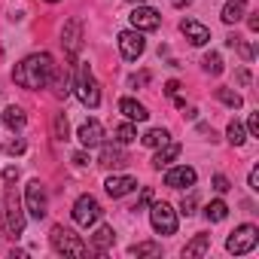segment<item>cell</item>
Instances as JSON below:
<instances>
[{
	"label": "cell",
	"instance_id": "1",
	"mask_svg": "<svg viewBox=\"0 0 259 259\" xmlns=\"http://www.w3.org/2000/svg\"><path fill=\"white\" fill-rule=\"evenodd\" d=\"M52 73H55L52 55H49V52H34V55L22 58V61L16 64L13 79H16V85L37 92V89H46V85L52 82Z\"/></svg>",
	"mask_w": 259,
	"mask_h": 259
},
{
	"label": "cell",
	"instance_id": "2",
	"mask_svg": "<svg viewBox=\"0 0 259 259\" xmlns=\"http://www.w3.org/2000/svg\"><path fill=\"white\" fill-rule=\"evenodd\" d=\"M73 64H76V73H73V92H76V98L82 101V107L95 110V107L101 104V85H98V79H95L89 61H73Z\"/></svg>",
	"mask_w": 259,
	"mask_h": 259
},
{
	"label": "cell",
	"instance_id": "3",
	"mask_svg": "<svg viewBox=\"0 0 259 259\" xmlns=\"http://www.w3.org/2000/svg\"><path fill=\"white\" fill-rule=\"evenodd\" d=\"M49 244H52V250L58 256H89V244L79 235H73L70 229H64V226H52Z\"/></svg>",
	"mask_w": 259,
	"mask_h": 259
},
{
	"label": "cell",
	"instance_id": "4",
	"mask_svg": "<svg viewBox=\"0 0 259 259\" xmlns=\"http://www.w3.org/2000/svg\"><path fill=\"white\" fill-rule=\"evenodd\" d=\"M256 244H259V229H256L253 223L238 226V229L226 238V250H229V253H235V256L253 253V250H256Z\"/></svg>",
	"mask_w": 259,
	"mask_h": 259
},
{
	"label": "cell",
	"instance_id": "5",
	"mask_svg": "<svg viewBox=\"0 0 259 259\" xmlns=\"http://www.w3.org/2000/svg\"><path fill=\"white\" fill-rule=\"evenodd\" d=\"M25 210L34 217V220H43L46 213H49V195H46V186H43V180H28V186H25Z\"/></svg>",
	"mask_w": 259,
	"mask_h": 259
},
{
	"label": "cell",
	"instance_id": "6",
	"mask_svg": "<svg viewBox=\"0 0 259 259\" xmlns=\"http://www.w3.org/2000/svg\"><path fill=\"white\" fill-rule=\"evenodd\" d=\"M25 210H22V201H19V195H16V189H10L7 192V204H4V229L13 235V238H19L22 232H25Z\"/></svg>",
	"mask_w": 259,
	"mask_h": 259
},
{
	"label": "cell",
	"instance_id": "7",
	"mask_svg": "<svg viewBox=\"0 0 259 259\" xmlns=\"http://www.w3.org/2000/svg\"><path fill=\"white\" fill-rule=\"evenodd\" d=\"M101 204H98V198L95 195H79L76 201H73V223L76 226H82V229H89V226H95L98 220H101Z\"/></svg>",
	"mask_w": 259,
	"mask_h": 259
},
{
	"label": "cell",
	"instance_id": "8",
	"mask_svg": "<svg viewBox=\"0 0 259 259\" xmlns=\"http://www.w3.org/2000/svg\"><path fill=\"white\" fill-rule=\"evenodd\" d=\"M150 223L159 235H174L177 232V210L168 201H156L150 207Z\"/></svg>",
	"mask_w": 259,
	"mask_h": 259
},
{
	"label": "cell",
	"instance_id": "9",
	"mask_svg": "<svg viewBox=\"0 0 259 259\" xmlns=\"http://www.w3.org/2000/svg\"><path fill=\"white\" fill-rule=\"evenodd\" d=\"M116 43H119V52H122L125 61H138V58L147 52V40H144V34L135 31V28H132V31H122Z\"/></svg>",
	"mask_w": 259,
	"mask_h": 259
},
{
	"label": "cell",
	"instance_id": "10",
	"mask_svg": "<svg viewBox=\"0 0 259 259\" xmlns=\"http://www.w3.org/2000/svg\"><path fill=\"white\" fill-rule=\"evenodd\" d=\"M61 46H64V55H67L70 61H76V55H79V49H82V22H79V19H70V22L64 25V31H61Z\"/></svg>",
	"mask_w": 259,
	"mask_h": 259
},
{
	"label": "cell",
	"instance_id": "11",
	"mask_svg": "<svg viewBox=\"0 0 259 259\" xmlns=\"http://www.w3.org/2000/svg\"><path fill=\"white\" fill-rule=\"evenodd\" d=\"M128 19H132V28H135V31H141V34L156 31V28L162 25V13H159V10H153V7H144V4H138V7H135V13L128 16Z\"/></svg>",
	"mask_w": 259,
	"mask_h": 259
},
{
	"label": "cell",
	"instance_id": "12",
	"mask_svg": "<svg viewBox=\"0 0 259 259\" xmlns=\"http://www.w3.org/2000/svg\"><path fill=\"white\" fill-rule=\"evenodd\" d=\"M195 180H198V174L189 165H174V168L168 165V171H165V186H171V189H192Z\"/></svg>",
	"mask_w": 259,
	"mask_h": 259
},
{
	"label": "cell",
	"instance_id": "13",
	"mask_svg": "<svg viewBox=\"0 0 259 259\" xmlns=\"http://www.w3.org/2000/svg\"><path fill=\"white\" fill-rule=\"evenodd\" d=\"M104 189H107L110 198H122V195H128V192L138 189V180L132 174H113V177L104 180Z\"/></svg>",
	"mask_w": 259,
	"mask_h": 259
},
{
	"label": "cell",
	"instance_id": "14",
	"mask_svg": "<svg viewBox=\"0 0 259 259\" xmlns=\"http://www.w3.org/2000/svg\"><path fill=\"white\" fill-rule=\"evenodd\" d=\"M76 138H79V144H82L85 150L101 147V144H104V125H101L98 119H89V122H82V125H79Z\"/></svg>",
	"mask_w": 259,
	"mask_h": 259
},
{
	"label": "cell",
	"instance_id": "15",
	"mask_svg": "<svg viewBox=\"0 0 259 259\" xmlns=\"http://www.w3.org/2000/svg\"><path fill=\"white\" fill-rule=\"evenodd\" d=\"M180 31H183V37H186L192 46H207V43H210V31H207L198 19H183V22H180Z\"/></svg>",
	"mask_w": 259,
	"mask_h": 259
},
{
	"label": "cell",
	"instance_id": "16",
	"mask_svg": "<svg viewBox=\"0 0 259 259\" xmlns=\"http://www.w3.org/2000/svg\"><path fill=\"white\" fill-rule=\"evenodd\" d=\"M98 165H104V168H122V165H128V156H125L122 144H101Z\"/></svg>",
	"mask_w": 259,
	"mask_h": 259
},
{
	"label": "cell",
	"instance_id": "17",
	"mask_svg": "<svg viewBox=\"0 0 259 259\" xmlns=\"http://www.w3.org/2000/svg\"><path fill=\"white\" fill-rule=\"evenodd\" d=\"M177 159H180V144L168 141V144L156 147V156H153V168H156V171H162V168H168V165H171V162H177Z\"/></svg>",
	"mask_w": 259,
	"mask_h": 259
},
{
	"label": "cell",
	"instance_id": "18",
	"mask_svg": "<svg viewBox=\"0 0 259 259\" xmlns=\"http://www.w3.org/2000/svg\"><path fill=\"white\" fill-rule=\"evenodd\" d=\"M119 113H122L128 122H147V119H150L147 107H144L141 101H135V98H122V101H119Z\"/></svg>",
	"mask_w": 259,
	"mask_h": 259
},
{
	"label": "cell",
	"instance_id": "19",
	"mask_svg": "<svg viewBox=\"0 0 259 259\" xmlns=\"http://www.w3.org/2000/svg\"><path fill=\"white\" fill-rule=\"evenodd\" d=\"M113 241H116L113 226H98L95 235H92V250H95V253H107V250L113 247Z\"/></svg>",
	"mask_w": 259,
	"mask_h": 259
},
{
	"label": "cell",
	"instance_id": "20",
	"mask_svg": "<svg viewBox=\"0 0 259 259\" xmlns=\"http://www.w3.org/2000/svg\"><path fill=\"white\" fill-rule=\"evenodd\" d=\"M207 250H210V235H207V232H198V235L183 247V256H186V259H198V256H204Z\"/></svg>",
	"mask_w": 259,
	"mask_h": 259
},
{
	"label": "cell",
	"instance_id": "21",
	"mask_svg": "<svg viewBox=\"0 0 259 259\" xmlns=\"http://www.w3.org/2000/svg\"><path fill=\"white\" fill-rule=\"evenodd\" d=\"M0 119H4L7 122V128H10V132H22V128H25V122H28V116H25V110L22 107H7L4 113H0Z\"/></svg>",
	"mask_w": 259,
	"mask_h": 259
},
{
	"label": "cell",
	"instance_id": "22",
	"mask_svg": "<svg viewBox=\"0 0 259 259\" xmlns=\"http://www.w3.org/2000/svg\"><path fill=\"white\" fill-rule=\"evenodd\" d=\"M244 16H247V0H229L223 7V22L226 25H238Z\"/></svg>",
	"mask_w": 259,
	"mask_h": 259
},
{
	"label": "cell",
	"instance_id": "23",
	"mask_svg": "<svg viewBox=\"0 0 259 259\" xmlns=\"http://www.w3.org/2000/svg\"><path fill=\"white\" fill-rule=\"evenodd\" d=\"M168 141H171V132H168V128H150V132L141 138V144L150 147V150H156V147H162V144H168Z\"/></svg>",
	"mask_w": 259,
	"mask_h": 259
},
{
	"label": "cell",
	"instance_id": "24",
	"mask_svg": "<svg viewBox=\"0 0 259 259\" xmlns=\"http://www.w3.org/2000/svg\"><path fill=\"white\" fill-rule=\"evenodd\" d=\"M113 141H116V144H122V147H128L132 141H138V128H135L132 122L116 125V128H113Z\"/></svg>",
	"mask_w": 259,
	"mask_h": 259
},
{
	"label": "cell",
	"instance_id": "25",
	"mask_svg": "<svg viewBox=\"0 0 259 259\" xmlns=\"http://www.w3.org/2000/svg\"><path fill=\"white\" fill-rule=\"evenodd\" d=\"M217 101H220V104H226L229 110H241V107H244V98H241L238 92L226 89V85H223V89H217Z\"/></svg>",
	"mask_w": 259,
	"mask_h": 259
},
{
	"label": "cell",
	"instance_id": "26",
	"mask_svg": "<svg viewBox=\"0 0 259 259\" xmlns=\"http://www.w3.org/2000/svg\"><path fill=\"white\" fill-rule=\"evenodd\" d=\"M204 217H207L210 223H223V220L229 217V204H226L223 198H217V201H210V204L204 207Z\"/></svg>",
	"mask_w": 259,
	"mask_h": 259
},
{
	"label": "cell",
	"instance_id": "27",
	"mask_svg": "<svg viewBox=\"0 0 259 259\" xmlns=\"http://www.w3.org/2000/svg\"><path fill=\"white\" fill-rule=\"evenodd\" d=\"M226 138H229V144H232V147H244V141H247V132H244V125H241L238 119H232V122H229V128H226Z\"/></svg>",
	"mask_w": 259,
	"mask_h": 259
},
{
	"label": "cell",
	"instance_id": "28",
	"mask_svg": "<svg viewBox=\"0 0 259 259\" xmlns=\"http://www.w3.org/2000/svg\"><path fill=\"white\" fill-rule=\"evenodd\" d=\"M201 67L207 70V73H213V76H220L226 67H223V55L220 52H207L204 58H201Z\"/></svg>",
	"mask_w": 259,
	"mask_h": 259
},
{
	"label": "cell",
	"instance_id": "29",
	"mask_svg": "<svg viewBox=\"0 0 259 259\" xmlns=\"http://www.w3.org/2000/svg\"><path fill=\"white\" fill-rule=\"evenodd\" d=\"M128 253H132V256H162V247L156 241H144V244H135Z\"/></svg>",
	"mask_w": 259,
	"mask_h": 259
},
{
	"label": "cell",
	"instance_id": "30",
	"mask_svg": "<svg viewBox=\"0 0 259 259\" xmlns=\"http://www.w3.org/2000/svg\"><path fill=\"white\" fill-rule=\"evenodd\" d=\"M52 82H55V95H58V98H67V95H70V79H67V73H52Z\"/></svg>",
	"mask_w": 259,
	"mask_h": 259
},
{
	"label": "cell",
	"instance_id": "31",
	"mask_svg": "<svg viewBox=\"0 0 259 259\" xmlns=\"http://www.w3.org/2000/svg\"><path fill=\"white\" fill-rule=\"evenodd\" d=\"M70 138V125H67V116L58 113L55 116V141H67Z\"/></svg>",
	"mask_w": 259,
	"mask_h": 259
},
{
	"label": "cell",
	"instance_id": "32",
	"mask_svg": "<svg viewBox=\"0 0 259 259\" xmlns=\"http://www.w3.org/2000/svg\"><path fill=\"white\" fill-rule=\"evenodd\" d=\"M25 150H28V147H25V141H22V138H16V141H7V144H4V153H7V156H22Z\"/></svg>",
	"mask_w": 259,
	"mask_h": 259
},
{
	"label": "cell",
	"instance_id": "33",
	"mask_svg": "<svg viewBox=\"0 0 259 259\" xmlns=\"http://www.w3.org/2000/svg\"><path fill=\"white\" fill-rule=\"evenodd\" d=\"M210 186H213L220 195H226V192L232 189V183H229V177H226V174H213V177H210Z\"/></svg>",
	"mask_w": 259,
	"mask_h": 259
},
{
	"label": "cell",
	"instance_id": "34",
	"mask_svg": "<svg viewBox=\"0 0 259 259\" xmlns=\"http://www.w3.org/2000/svg\"><path fill=\"white\" fill-rule=\"evenodd\" d=\"M195 204H198V198H195V192H189V195H183V201H180V213H186V217H192V213H195Z\"/></svg>",
	"mask_w": 259,
	"mask_h": 259
},
{
	"label": "cell",
	"instance_id": "35",
	"mask_svg": "<svg viewBox=\"0 0 259 259\" xmlns=\"http://www.w3.org/2000/svg\"><path fill=\"white\" fill-rule=\"evenodd\" d=\"M147 82H150V73H147V70L128 76V89H141V85H147Z\"/></svg>",
	"mask_w": 259,
	"mask_h": 259
},
{
	"label": "cell",
	"instance_id": "36",
	"mask_svg": "<svg viewBox=\"0 0 259 259\" xmlns=\"http://www.w3.org/2000/svg\"><path fill=\"white\" fill-rule=\"evenodd\" d=\"M147 204H153V189H150V186H147V189H144V192H141V201H138V204H135V207H132V210H135V213H138V210H144V207H147Z\"/></svg>",
	"mask_w": 259,
	"mask_h": 259
},
{
	"label": "cell",
	"instance_id": "37",
	"mask_svg": "<svg viewBox=\"0 0 259 259\" xmlns=\"http://www.w3.org/2000/svg\"><path fill=\"white\" fill-rule=\"evenodd\" d=\"M247 186H250L253 192H259V168H250V174H247Z\"/></svg>",
	"mask_w": 259,
	"mask_h": 259
},
{
	"label": "cell",
	"instance_id": "38",
	"mask_svg": "<svg viewBox=\"0 0 259 259\" xmlns=\"http://www.w3.org/2000/svg\"><path fill=\"white\" fill-rule=\"evenodd\" d=\"M247 132L256 138L259 135V113H250V119H247Z\"/></svg>",
	"mask_w": 259,
	"mask_h": 259
},
{
	"label": "cell",
	"instance_id": "39",
	"mask_svg": "<svg viewBox=\"0 0 259 259\" xmlns=\"http://www.w3.org/2000/svg\"><path fill=\"white\" fill-rule=\"evenodd\" d=\"M235 46H238V52H241V58H244V61H250V58H253V46H250V43H235Z\"/></svg>",
	"mask_w": 259,
	"mask_h": 259
},
{
	"label": "cell",
	"instance_id": "40",
	"mask_svg": "<svg viewBox=\"0 0 259 259\" xmlns=\"http://www.w3.org/2000/svg\"><path fill=\"white\" fill-rule=\"evenodd\" d=\"M4 180H7V183H16V180H19V168H16V165L4 168Z\"/></svg>",
	"mask_w": 259,
	"mask_h": 259
},
{
	"label": "cell",
	"instance_id": "41",
	"mask_svg": "<svg viewBox=\"0 0 259 259\" xmlns=\"http://www.w3.org/2000/svg\"><path fill=\"white\" fill-rule=\"evenodd\" d=\"M177 89H180V82H177V79H168V82H165V95H168V98H174V95H177Z\"/></svg>",
	"mask_w": 259,
	"mask_h": 259
},
{
	"label": "cell",
	"instance_id": "42",
	"mask_svg": "<svg viewBox=\"0 0 259 259\" xmlns=\"http://www.w3.org/2000/svg\"><path fill=\"white\" fill-rule=\"evenodd\" d=\"M70 162H73V165H89V156L79 150V153H73V159H70Z\"/></svg>",
	"mask_w": 259,
	"mask_h": 259
},
{
	"label": "cell",
	"instance_id": "43",
	"mask_svg": "<svg viewBox=\"0 0 259 259\" xmlns=\"http://www.w3.org/2000/svg\"><path fill=\"white\" fill-rule=\"evenodd\" d=\"M247 25H250V31H259V13H250Z\"/></svg>",
	"mask_w": 259,
	"mask_h": 259
},
{
	"label": "cell",
	"instance_id": "44",
	"mask_svg": "<svg viewBox=\"0 0 259 259\" xmlns=\"http://www.w3.org/2000/svg\"><path fill=\"white\" fill-rule=\"evenodd\" d=\"M238 82L241 85H250V70H238Z\"/></svg>",
	"mask_w": 259,
	"mask_h": 259
},
{
	"label": "cell",
	"instance_id": "45",
	"mask_svg": "<svg viewBox=\"0 0 259 259\" xmlns=\"http://www.w3.org/2000/svg\"><path fill=\"white\" fill-rule=\"evenodd\" d=\"M128 4H147V0H128Z\"/></svg>",
	"mask_w": 259,
	"mask_h": 259
},
{
	"label": "cell",
	"instance_id": "46",
	"mask_svg": "<svg viewBox=\"0 0 259 259\" xmlns=\"http://www.w3.org/2000/svg\"><path fill=\"white\" fill-rule=\"evenodd\" d=\"M46 4H58V0H46Z\"/></svg>",
	"mask_w": 259,
	"mask_h": 259
}]
</instances>
